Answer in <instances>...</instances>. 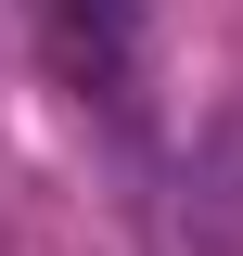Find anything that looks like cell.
I'll use <instances>...</instances> for the list:
<instances>
[{
  "label": "cell",
  "mask_w": 243,
  "mask_h": 256,
  "mask_svg": "<svg viewBox=\"0 0 243 256\" xmlns=\"http://www.w3.org/2000/svg\"><path fill=\"white\" fill-rule=\"evenodd\" d=\"M26 13H38V52H52L64 90L128 102V77H141V13L128 0H26Z\"/></svg>",
  "instance_id": "6da1fadb"
}]
</instances>
